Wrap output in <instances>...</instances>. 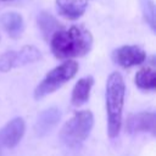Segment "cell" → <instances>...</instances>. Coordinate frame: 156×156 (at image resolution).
Segmentation results:
<instances>
[{
  "mask_svg": "<svg viewBox=\"0 0 156 156\" xmlns=\"http://www.w3.org/2000/svg\"><path fill=\"white\" fill-rule=\"evenodd\" d=\"M61 111L57 107H49L39 113L34 124V132L38 136L46 135L60 121Z\"/></svg>",
  "mask_w": 156,
  "mask_h": 156,
  "instance_id": "cell-8",
  "label": "cell"
},
{
  "mask_svg": "<svg viewBox=\"0 0 156 156\" xmlns=\"http://www.w3.org/2000/svg\"><path fill=\"white\" fill-rule=\"evenodd\" d=\"M126 96V84L122 74L117 71L112 72L106 80L105 100L107 113V133L110 138L119 134L122 126V112Z\"/></svg>",
  "mask_w": 156,
  "mask_h": 156,
  "instance_id": "cell-2",
  "label": "cell"
},
{
  "mask_svg": "<svg viewBox=\"0 0 156 156\" xmlns=\"http://www.w3.org/2000/svg\"><path fill=\"white\" fill-rule=\"evenodd\" d=\"M93 84H94L93 77L89 76V77L80 78L74 84V88L72 90V94H71V104L73 106H76V107H79L83 104H85L89 100Z\"/></svg>",
  "mask_w": 156,
  "mask_h": 156,
  "instance_id": "cell-10",
  "label": "cell"
},
{
  "mask_svg": "<svg viewBox=\"0 0 156 156\" xmlns=\"http://www.w3.org/2000/svg\"><path fill=\"white\" fill-rule=\"evenodd\" d=\"M0 22L5 32L9 34V37L17 39L21 37L24 29V22L20 13L17 12H6L0 17Z\"/></svg>",
  "mask_w": 156,
  "mask_h": 156,
  "instance_id": "cell-11",
  "label": "cell"
},
{
  "mask_svg": "<svg viewBox=\"0 0 156 156\" xmlns=\"http://www.w3.org/2000/svg\"><path fill=\"white\" fill-rule=\"evenodd\" d=\"M111 57L116 65L123 68H129L143 63L146 60V54L141 48L136 45H123L115 49Z\"/></svg>",
  "mask_w": 156,
  "mask_h": 156,
  "instance_id": "cell-6",
  "label": "cell"
},
{
  "mask_svg": "<svg viewBox=\"0 0 156 156\" xmlns=\"http://www.w3.org/2000/svg\"><path fill=\"white\" fill-rule=\"evenodd\" d=\"M37 22H38V27H39V29H40V32H41V34H43V37H44V39L46 41L50 40L51 35L56 30L62 28L61 23L51 13H49L46 11H41L38 15Z\"/></svg>",
  "mask_w": 156,
  "mask_h": 156,
  "instance_id": "cell-12",
  "label": "cell"
},
{
  "mask_svg": "<svg viewBox=\"0 0 156 156\" xmlns=\"http://www.w3.org/2000/svg\"><path fill=\"white\" fill-rule=\"evenodd\" d=\"M140 10L145 22L149 24L152 32L156 30V12H155V4L152 0H139Z\"/></svg>",
  "mask_w": 156,
  "mask_h": 156,
  "instance_id": "cell-15",
  "label": "cell"
},
{
  "mask_svg": "<svg viewBox=\"0 0 156 156\" xmlns=\"http://www.w3.org/2000/svg\"><path fill=\"white\" fill-rule=\"evenodd\" d=\"M16 51H6L0 54V72H7L15 67Z\"/></svg>",
  "mask_w": 156,
  "mask_h": 156,
  "instance_id": "cell-16",
  "label": "cell"
},
{
  "mask_svg": "<svg viewBox=\"0 0 156 156\" xmlns=\"http://www.w3.org/2000/svg\"><path fill=\"white\" fill-rule=\"evenodd\" d=\"M78 72V63L74 60H67L60 66L51 69L34 90V99L39 100L48 94L60 89L65 83L71 80Z\"/></svg>",
  "mask_w": 156,
  "mask_h": 156,
  "instance_id": "cell-4",
  "label": "cell"
},
{
  "mask_svg": "<svg viewBox=\"0 0 156 156\" xmlns=\"http://www.w3.org/2000/svg\"><path fill=\"white\" fill-rule=\"evenodd\" d=\"M134 83L141 90H154L156 88V72L154 67L140 68L135 74Z\"/></svg>",
  "mask_w": 156,
  "mask_h": 156,
  "instance_id": "cell-13",
  "label": "cell"
},
{
  "mask_svg": "<svg viewBox=\"0 0 156 156\" xmlns=\"http://www.w3.org/2000/svg\"><path fill=\"white\" fill-rule=\"evenodd\" d=\"M50 46L54 56L60 60H69L87 55L93 46L91 33L82 26H72L68 29L61 28L50 38Z\"/></svg>",
  "mask_w": 156,
  "mask_h": 156,
  "instance_id": "cell-1",
  "label": "cell"
},
{
  "mask_svg": "<svg viewBox=\"0 0 156 156\" xmlns=\"http://www.w3.org/2000/svg\"><path fill=\"white\" fill-rule=\"evenodd\" d=\"M94 126V116L91 111L83 110L78 111L69 118L60 132L61 141L68 147L80 146L84 140L89 136Z\"/></svg>",
  "mask_w": 156,
  "mask_h": 156,
  "instance_id": "cell-3",
  "label": "cell"
},
{
  "mask_svg": "<svg viewBox=\"0 0 156 156\" xmlns=\"http://www.w3.org/2000/svg\"><path fill=\"white\" fill-rule=\"evenodd\" d=\"M26 132V123L23 118L15 117L9 121L0 129V156L7 150L13 149L23 138Z\"/></svg>",
  "mask_w": 156,
  "mask_h": 156,
  "instance_id": "cell-5",
  "label": "cell"
},
{
  "mask_svg": "<svg viewBox=\"0 0 156 156\" xmlns=\"http://www.w3.org/2000/svg\"><path fill=\"white\" fill-rule=\"evenodd\" d=\"M41 58L40 51L33 46V45H26L23 46L20 51H16V61H15V67L24 66L35 61H39Z\"/></svg>",
  "mask_w": 156,
  "mask_h": 156,
  "instance_id": "cell-14",
  "label": "cell"
},
{
  "mask_svg": "<svg viewBox=\"0 0 156 156\" xmlns=\"http://www.w3.org/2000/svg\"><path fill=\"white\" fill-rule=\"evenodd\" d=\"M4 1H9V0H4Z\"/></svg>",
  "mask_w": 156,
  "mask_h": 156,
  "instance_id": "cell-17",
  "label": "cell"
},
{
  "mask_svg": "<svg viewBox=\"0 0 156 156\" xmlns=\"http://www.w3.org/2000/svg\"><path fill=\"white\" fill-rule=\"evenodd\" d=\"M88 0H56L58 15L67 20H78L87 10Z\"/></svg>",
  "mask_w": 156,
  "mask_h": 156,
  "instance_id": "cell-9",
  "label": "cell"
},
{
  "mask_svg": "<svg viewBox=\"0 0 156 156\" xmlns=\"http://www.w3.org/2000/svg\"><path fill=\"white\" fill-rule=\"evenodd\" d=\"M155 113L149 111H143L138 113H133L127 118L126 130L129 134L136 133H151L155 134Z\"/></svg>",
  "mask_w": 156,
  "mask_h": 156,
  "instance_id": "cell-7",
  "label": "cell"
}]
</instances>
